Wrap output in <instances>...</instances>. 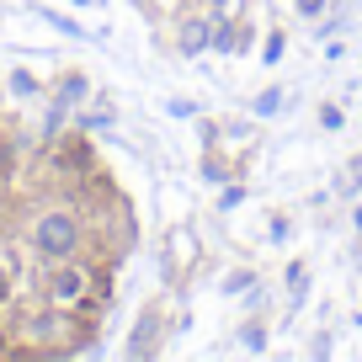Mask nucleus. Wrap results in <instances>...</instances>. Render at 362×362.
I'll use <instances>...</instances> for the list:
<instances>
[{
  "label": "nucleus",
  "mask_w": 362,
  "mask_h": 362,
  "mask_svg": "<svg viewBox=\"0 0 362 362\" xmlns=\"http://www.w3.org/2000/svg\"><path fill=\"white\" fill-rule=\"evenodd\" d=\"M203 261V240H197V224H170L165 240H160V283L170 293H187L192 288V272Z\"/></svg>",
  "instance_id": "f257e3e1"
},
{
  "label": "nucleus",
  "mask_w": 362,
  "mask_h": 362,
  "mask_svg": "<svg viewBox=\"0 0 362 362\" xmlns=\"http://www.w3.org/2000/svg\"><path fill=\"white\" fill-rule=\"evenodd\" d=\"M33 250L43 261H64L86 250V218L69 214V208H43L33 224Z\"/></svg>",
  "instance_id": "f03ea898"
},
{
  "label": "nucleus",
  "mask_w": 362,
  "mask_h": 362,
  "mask_svg": "<svg viewBox=\"0 0 362 362\" xmlns=\"http://www.w3.org/2000/svg\"><path fill=\"white\" fill-rule=\"evenodd\" d=\"M96 288V261L90 256H64V261H48V277H43V298L59 309H80Z\"/></svg>",
  "instance_id": "7ed1b4c3"
},
{
  "label": "nucleus",
  "mask_w": 362,
  "mask_h": 362,
  "mask_svg": "<svg viewBox=\"0 0 362 362\" xmlns=\"http://www.w3.org/2000/svg\"><path fill=\"white\" fill-rule=\"evenodd\" d=\"M170 330H176V320H170L165 293H160V298H149V304L139 309L134 330H128V341H123V357H134V362L160 357V351H165V336H170Z\"/></svg>",
  "instance_id": "20e7f679"
},
{
  "label": "nucleus",
  "mask_w": 362,
  "mask_h": 362,
  "mask_svg": "<svg viewBox=\"0 0 362 362\" xmlns=\"http://www.w3.org/2000/svg\"><path fill=\"white\" fill-rule=\"evenodd\" d=\"M208 43H214V11L203 0H181L176 22H170V54L181 59H203Z\"/></svg>",
  "instance_id": "39448f33"
},
{
  "label": "nucleus",
  "mask_w": 362,
  "mask_h": 362,
  "mask_svg": "<svg viewBox=\"0 0 362 362\" xmlns=\"http://www.w3.org/2000/svg\"><path fill=\"white\" fill-rule=\"evenodd\" d=\"M256 22H250V11H214V43H208V54H224V59H245L250 48H256Z\"/></svg>",
  "instance_id": "423d86ee"
},
{
  "label": "nucleus",
  "mask_w": 362,
  "mask_h": 362,
  "mask_svg": "<svg viewBox=\"0 0 362 362\" xmlns=\"http://www.w3.org/2000/svg\"><path fill=\"white\" fill-rule=\"evenodd\" d=\"M309 293H315V283H309V261H288V272H283V315L293 320L298 309L309 304Z\"/></svg>",
  "instance_id": "0eeeda50"
},
{
  "label": "nucleus",
  "mask_w": 362,
  "mask_h": 362,
  "mask_svg": "<svg viewBox=\"0 0 362 362\" xmlns=\"http://www.w3.org/2000/svg\"><path fill=\"white\" fill-rule=\"evenodd\" d=\"M86 96H90V75H86V69H64L59 86H54V112L69 117V107H80Z\"/></svg>",
  "instance_id": "6e6552de"
},
{
  "label": "nucleus",
  "mask_w": 362,
  "mask_h": 362,
  "mask_svg": "<svg viewBox=\"0 0 362 362\" xmlns=\"http://www.w3.org/2000/svg\"><path fill=\"white\" fill-rule=\"evenodd\" d=\"M235 346L245 351V357H267V351H272V336H267V320H261L256 309H250V315L240 320V330H235Z\"/></svg>",
  "instance_id": "1a4fd4ad"
},
{
  "label": "nucleus",
  "mask_w": 362,
  "mask_h": 362,
  "mask_svg": "<svg viewBox=\"0 0 362 362\" xmlns=\"http://www.w3.org/2000/svg\"><path fill=\"white\" fill-rule=\"evenodd\" d=\"M330 197H336V203L362 197V155H346V160H341V170L330 176Z\"/></svg>",
  "instance_id": "9d476101"
},
{
  "label": "nucleus",
  "mask_w": 362,
  "mask_h": 362,
  "mask_svg": "<svg viewBox=\"0 0 362 362\" xmlns=\"http://www.w3.org/2000/svg\"><path fill=\"white\" fill-rule=\"evenodd\" d=\"M245 112L256 117V123H267V117H277V112H283V86H267V90H256V96H250V102H245Z\"/></svg>",
  "instance_id": "9b49d317"
},
{
  "label": "nucleus",
  "mask_w": 362,
  "mask_h": 362,
  "mask_svg": "<svg viewBox=\"0 0 362 362\" xmlns=\"http://www.w3.org/2000/svg\"><path fill=\"white\" fill-rule=\"evenodd\" d=\"M256 283H261L256 267H229V272H224V283H218V293H224V298H245Z\"/></svg>",
  "instance_id": "f8f14e48"
},
{
  "label": "nucleus",
  "mask_w": 362,
  "mask_h": 362,
  "mask_svg": "<svg viewBox=\"0 0 362 362\" xmlns=\"http://www.w3.org/2000/svg\"><path fill=\"white\" fill-rule=\"evenodd\" d=\"M283 54H288V33H283V27H267V33H261V64L277 69Z\"/></svg>",
  "instance_id": "ddd939ff"
},
{
  "label": "nucleus",
  "mask_w": 362,
  "mask_h": 362,
  "mask_svg": "<svg viewBox=\"0 0 362 362\" xmlns=\"http://www.w3.org/2000/svg\"><path fill=\"white\" fill-rule=\"evenodd\" d=\"M304 357H315V362H325V357H336V330H315V336H309V346H304Z\"/></svg>",
  "instance_id": "4468645a"
},
{
  "label": "nucleus",
  "mask_w": 362,
  "mask_h": 362,
  "mask_svg": "<svg viewBox=\"0 0 362 362\" xmlns=\"http://www.w3.org/2000/svg\"><path fill=\"white\" fill-rule=\"evenodd\" d=\"M107 123H117V112H112V102H102L96 112H86V117H75V128L80 134H96V128H107Z\"/></svg>",
  "instance_id": "2eb2a0df"
},
{
  "label": "nucleus",
  "mask_w": 362,
  "mask_h": 362,
  "mask_svg": "<svg viewBox=\"0 0 362 362\" xmlns=\"http://www.w3.org/2000/svg\"><path fill=\"white\" fill-rule=\"evenodd\" d=\"M267 240H272V245H288V240H293V218H288L283 208L267 218Z\"/></svg>",
  "instance_id": "dca6fc26"
},
{
  "label": "nucleus",
  "mask_w": 362,
  "mask_h": 362,
  "mask_svg": "<svg viewBox=\"0 0 362 362\" xmlns=\"http://www.w3.org/2000/svg\"><path fill=\"white\" fill-rule=\"evenodd\" d=\"M197 139H203V149H224V117H203Z\"/></svg>",
  "instance_id": "f3484780"
},
{
  "label": "nucleus",
  "mask_w": 362,
  "mask_h": 362,
  "mask_svg": "<svg viewBox=\"0 0 362 362\" xmlns=\"http://www.w3.org/2000/svg\"><path fill=\"white\" fill-rule=\"evenodd\" d=\"M320 128H325V134H341V128H346V112H341V102H320Z\"/></svg>",
  "instance_id": "a211bd4d"
},
{
  "label": "nucleus",
  "mask_w": 362,
  "mask_h": 362,
  "mask_svg": "<svg viewBox=\"0 0 362 362\" xmlns=\"http://www.w3.org/2000/svg\"><path fill=\"white\" fill-rule=\"evenodd\" d=\"M240 203H245V181H224L218 187V214H235Z\"/></svg>",
  "instance_id": "6ab92c4d"
},
{
  "label": "nucleus",
  "mask_w": 362,
  "mask_h": 362,
  "mask_svg": "<svg viewBox=\"0 0 362 362\" xmlns=\"http://www.w3.org/2000/svg\"><path fill=\"white\" fill-rule=\"evenodd\" d=\"M325 11H330V0H293V16H298V22H320Z\"/></svg>",
  "instance_id": "aec40b11"
},
{
  "label": "nucleus",
  "mask_w": 362,
  "mask_h": 362,
  "mask_svg": "<svg viewBox=\"0 0 362 362\" xmlns=\"http://www.w3.org/2000/svg\"><path fill=\"white\" fill-rule=\"evenodd\" d=\"M11 90H16V96H37V90H43V80H37L33 69H16V75H11Z\"/></svg>",
  "instance_id": "412c9836"
},
{
  "label": "nucleus",
  "mask_w": 362,
  "mask_h": 362,
  "mask_svg": "<svg viewBox=\"0 0 362 362\" xmlns=\"http://www.w3.org/2000/svg\"><path fill=\"white\" fill-rule=\"evenodd\" d=\"M165 112H170V117H197L203 107H197L192 96H170V102H165Z\"/></svg>",
  "instance_id": "4be33fe9"
},
{
  "label": "nucleus",
  "mask_w": 362,
  "mask_h": 362,
  "mask_svg": "<svg viewBox=\"0 0 362 362\" xmlns=\"http://www.w3.org/2000/svg\"><path fill=\"white\" fill-rule=\"evenodd\" d=\"M128 6H134L144 22H155V27H160V6H155V0H128Z\"/></svg>",
  "instance_id": "5701e85b"
},
{
  "label": "nucleus",
  "mask_w": 362,
  "mask_h": 362,
  "mask_svg": "<svg viewBox=\"0 0 362 362\" xmlns=\"http://www.w3.org/2000/svg\"><path fill=\"white\" fill-rule=\"evenodd\" d=\"M11 304V261H0V309Z\"/></svg>",
  "instance_id": "b1692460"
},
{
  "label": "nucleus",
  "mask_w": 362,
  "mask_h": 362,
  "mask_svg": "<svg viewBox=\"0 0 362 362\" xmlns=\"http://www.w3.org/2000/svg\"><path fill=\"white\" fill-rule=\"evenodd\" d=\"M208 11H240V0H203Z\"/></svg>",
  "instance_id": "393cba45"
},
{
  "label": "nucleus",
  "mask_w": 362,
  "mask_h": 362,
  "mask_svg": "<svg viewBox=\"0 0 362 362\" xmlns=\"http://www.w3.org/2000/svg\"><path fill=\"white\" fill-rule=\"evenodd\" d=\"M351 229H357V240H362V203L351 197Z\"/></svg>",
  "instance_id": "a878e982"
},
{
  "label": "nucleus",
  "mask_w": 362,
  "mask_h": 362,
  "mask_svg": "<svg viewBox=\"0 0 362 362\" xmlns=\"http://www.w3.org/2000/svg\"><path fill=\"white\" fill-rule=\"evenodd\" d=\"M75 6H96V0H75Z\"/></svg>",
  "instance_id": "bb28decb"
},
{
  "label": "nucleus",
  "mask_w": 362,
  "mask_h": 362,
  "mask_svg": "<svg viewBox=\"0 0 362 362\" xmlns=\"http://www.w3.org/2000/svg\"><path fill=\"white\" fill-rule=\"evenodd\" d=\"M0 357H6V346H0Z\"/></svg>",
  "instance_id": "cd10ccee"
}]
</instances>
